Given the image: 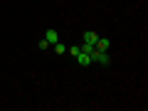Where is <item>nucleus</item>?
I'll use <instances>...</instances> for the list:
<instances>
[{
    "label": "nucleus",
    "mask_w": 148,
    "mask_h": 111,
    "mask_svg": "<svg viewBox=\"0 0 148 111\" xmlns=\"http://www.w3.org/2000/svg\"><path fill=\"white\" fill-rule=\"evenodd\" d=\"M89 57H91V64H104V67H106V64H111L109 54H106V52H99V49H94Z\"/></svg>",
    "instance_id": "f257e3e1"
},
{
    "label": "nucleus",
    "mask_w": 148,
    "mask_h": 111,
    "mask_svg": "<svg viewBox=\"0 0 148 111\" xmlns=\"http://www.w3.org/2000/svg\"><path fill=\"white\" fill-rule=\"evenodd\" d=\"M77 64H82V67H89V64H91V57H89L86 52H79V54H77Z\"/></svg>",
    "instance_id": "7ed1b4c3"
},
{
    "label": "nucleus",
    "mask_w": 148,
    "mask_h": 111,
    "mask_svg": "<svg viewBox=\"0 0 148 111\" xmlns=\"http://www.w3.org/2000/svg\"><path fill=\"white\" fill-rule=\"evenodd\" d=\"M82 52H86V54H91V52H94V45H84V47H82Z\"/></svg>",
    "instance_id": "1a4fd4ad"
},
{
    "label": "nucleus",
    "mask_w": 148,
    "mask_h": 111,
    "mask_svg": "<svg viewBox=\"0 0 148 111\" xmlns=\"http://www.w3.org/2000/svg\"><path fill=\"white\" fill-rule=\"evenodd\" d=\"M109 47H111L109 37H96V42H94V49H99V52H106Z\"/></svg>",
    "instance_id": "f03ea898"
},
{
    "label": "nucleus",
    "mask_w": 148,
    "mask_h": 111,
    "mask_svg": "<svg viewBox=\"0 0 148 111\" xmlns=\"http://www.w3.org/2000/svg\"><path fill=\"white\" fill-rule=\"evenodd\" d=\"M64 49H67V47H64V45H59V42H54V52H57V54H64Z\"/></svg>",
    "instance_id": "423d86ee"
},
{
    "label": "nucleus",
    "mask_w": 148,
    "mask_h": 111,
    "mask_svg": "<svg viewBox=\"0 0 148 111\" xmlns=\"http://www.w3.org/2000/svg\"><path fill=\"white\" fill-rule=\"evenodd\" d=\"M96 37H99V35H96V32L86 30V32H84V45H94V42H96Z\"/></svg>",
    "instance_id": "39448f33"
},
{
    "label": "nucleus",
    "mask_w": 148,
    "mask_h": 111,
    "mask_svg": "<svg viewBox=\"0 0 148 111\" xmlns=\"http://www.w3.org/2000/svg\"><path fill=\"white\" fill-rule=\"evenodd\" d=\"M45 40H47L49 45L59 42V35H57V30H47V32H45Z\"/></svg>",
    "instance_id": "20e7f679"
},
{
    "label": "nucleus",
    "mask_w": 148,
    "mask_h": 111,
    "mask_svg": "<svg viewBox=\"0 0 148 111\" xmlns=\"http://www.w3.org/2000/svg\"><path fill=\"white\" fill-rule=\"evenodd\" d=\"M69 52H72V54H74V57H77V54H79V52H82V47H79V45H72V47H69Z\"/></svg>",
    "instance_id": "0eeeda50"
},
{
    "label": "nucleus",
    "mask_w": 148,
    "mask_h": 111,
    "mask_svg": "<svg viewBox=\"0 0 148 111\" xmlns=\"http://www.w3.org/2000/svg\"><path fill=\"white\" fill-rule=\"evenodd\" d=\"M37 47H40V49H47V47H49V42H47V40H45V37H42V40L37 42Z\"/></svg>",
    "instance_id": "6e6552de"
}]
</instances>
